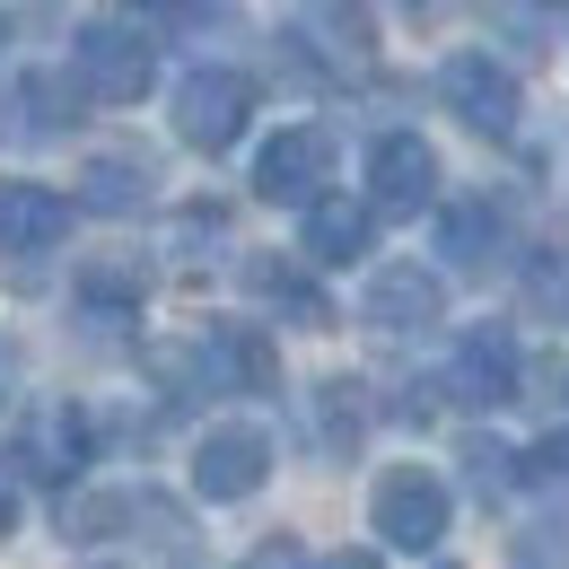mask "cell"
Returning a JSON list of instances; mask_svg holds the SVG:
<instances>
[{"label": "cell", "mask_w": 569, "mask_h": 569, "mask_svg": "<svg viewBox=\"0 0 569 569\" xmlns=\"http://www.w3.org/2000/svg\"><path fill=\"white\" fill-rule=\"evenodd\" d=\"M325 569H377V552H333Z\"/></svg>", "instance_id": "cell-25"}, {"label": "cell", "mask_w": 569, "mask_h": 569, "mask_svg": "<svg viewBox=\"0 0 569 569\" xmlns=\"http://www.w3.org/2000/svg\"><path fill=\"white\" fill-rule=\"evenodd\" d=\"M526 482H543V491H569V429H561V438H543V447L526 456Z\"/></svg>", "instance_id": "cell-20"}, {"label": "cell", "mask_w": 569, "mask_h": 569, "mask_svg": "<svg viewBox=\"0 0 569 569\" xmlns=\"http://www.w3.org/2000/svg\"><path fill=\"white\" fill-rule=\"evenodd\" d=\"M298 36L316 53H333L342 71H368V53H377V27H368L359 0H298Z\"/></svg>", "instance_id": "cell-14"}, {"label": "cell", "mask_w": 569, "mask_h": 569, "mask_svg": "<svg viewBox=\"0 0 569 569\" xmlns=\"http://www.w3.org/2000/svg\"><path fill=\"white\" fill-rule=\"evenodd\" d=\"M325 176H333V141H325L316 123L272 132L263 158H254V193H263V202H316V193H325Z\"/></svg>", "instance_id": "cell-7"}, {"label": "cell", "mask_w": 569, "mask_h": 569, "mask_svg": "<svg viewBox=\"0 0 569 569\" xmlns=\"http://www.w3.org/2000/svg\"><path fill=\"white\" fill-rule=\"evenodd\" d=\"M447 386H456V403H473V412H491L517 395V333L508 325H473L465 333V351L447 368Z\"/></svg>", "instance_id": "cell-9"}, {"label": "cell", "mask_w": 569, "mask_h": 569, "mask_svg": "<svg viewBox=\"0 0 569 569\" xmlns=\"http://www.w3.org/2000/svg\"><path fill=\"white\" fill-rule=\"evenodd\" d=\"M438 202V149L421 132H386L368 149V211L377 219H421Z\"/></svg>", "instance_id": "cell-4"}, {"label": "cell", "mask_w": 569, "mask_h": 569, "mask_svg": "<svg viewBox=\"0 0 569 569\" xmlns=\"http://www.w3.org/2000/svg\"><path fill=\"white\" fill-rule=\"evenodd\" d=\"M9 395H18V342L0 333V403H9Z\"/></svg>", "instance_id": "cell-24"}, {"label": "cell", "mask_w": 569, "mask_h": 569, "mask_svg": "<svg viewBox=\"0 0 569 569\" xmlns=\"http://www.w3.org/2000/svg\"><path fill=\"white\" fill-rule=\"evenodd\" d=\"M123 9H149V0H123Z\"/></svg>", "instance_id": "cell-27"}, {"label": "cell", "mask_w": 569, "mask_h": 569, "mask_svg": "<svg viewBox=\"0 0 569 569\" xmlns=\"http://www.w3.org/2000/svg\"><path fill=\"white\" fill-rule=\"evenodd\" d=\"M18 465H27L36 482H71L79 465H88V412H71V403L27 412V429H18Z\"/></svg>", "instance_id": "cell-11"}, {"label": "cell", "mask_w": 569, "mask_h": 569, "mask_svg": "<svg viewBox=\"0 0 569 569\" xmlns=\"http://www.w3.org/2000/svg\"><path fill=\"white\" fill-rule=\"evenodd\" d=\"M9 526H18V456L0 465V535H9Z\"/></svg>", "instance_id": "cell-23"}, {"label": "cell", "mask_w": 569, "mask_h": 569, "mask_svg": "<svg viewBox=\"0 0 569 569\" xmlns=\"http://www.w3.org/2000/svg\"><path fill=\"white\" fill-rule=\"evenodd\" d=\"M193 359H202V377L228 386V395H263V386H272V342H263L254 325H211Z\"/></svg>", "instance_id": "cell-12"}, {"label": "cell", "mask_w": 569, "mask_h": 569, "mask_svg": "<svg viewBox=\"0 0 569 569\" xmlns=\"http://www.w3.org/2000/svg\"><path fill=\"white\" fill-rule=\"evenodd\" d=\"M0 44H9V18H0Z\"/></svg>", "instance_id": "cell-26"}, {"label": "cell", "mask_w": 569, "mask_h": 569, "mask_svg": "<svg viewBox=\"0 0 569 569\" xmlns=\"http://www.w3.org/2000/svg\"><path fill=\"white\" fill-rule=\"evenodd\" d=\"M438 97H447L482 141H508V132H517V79L499 71L491 53H447V62H438Z\"/></svg>", "instance_id": "cell-6"}, {"label": "cell", "mask_w": 569, "mask_h": 569, "mask_svg": "<svg viewBox=\"0 0 569 569\" xmlns=\"http://www.w3.org/2000/svg\"><path fill=\"white\" fill-rule=\"evenodd\" d=\"M359 307H368V325H377V333H421V325H438L447 289H438L429 263H377Z\"/></svg>", "instance_id": "cell-8"}, {"label": "cell", "mask_w": 569, "mask_h": 569, "mask_svg": "<svg viewBox=\"0 0 569 569\" xmlns=\"http://www.w3.org/2000/svg\"><path fill=\"white\" fill-rule=\"evenodd\" d=\"M246 569H316V561H307V543H298V535H263V543L246 552Z\"/></svg>", "instance_id": "cell-22"}, {"label": "cell", "mask_w": 569, "mask_h": 569, "mask_svg": "<svg viewBox=\"0 0 569 569\" xmlns=\"http://www.w3.org/2000/svg\"><path fill=\"white\" fill-rule=\"evenodd\" d=\"M71 71L97 106H141L149 79H158V53H149V36H132V27H79Z\"/></svg>", "instance_id": "cell-2"}, {"label": "cell", "mask_w": 569, "mask_h": 569, "mask_svg": "<svg viewBox=\"0 0 569 569\" xmlns=\"http://www.w3.org/2000/svg\"><path fill=\"white\" fill-rule=\"evenodd\" d=\"M246 281L263 289V298L281 307L289 325H333V307H325V289H316V281H298V272H289V263H272V254H254V263H246Z\"/></svg>", "instance_id": "cell-16"}, {"label": "cell", "mask_w": 569, "mask_h": 569, "mask_svg": "<svg viewBox=\"0 0 569 569\" xmlns=\"http://www.w3.org/2000/svg\"><path fill=\"white\" fill-rule=\"evenodd\" d=\"M88 211H106V219L149 211V176L132 158H88Z\"/></svg>", "instance_id": "cell-17"}, {"label": "cell", "mask_w": 569, "mask_h": 569, "mask_svg": "<svg viewBox=\"0 0 569 569\" xmlns=\"http://www.w3.org/2000/svg\"><path fill=\"white\" fill-rule=\"evenodd\" d=\"M438 254H447L456 272H482L499 254V211L491 202H447V211H438Z\"/></svg>", "instance_id": "cell-15"}, {"label": "cell", "mask_w": 569, "mask_h": 569, "mask_svg": "<svg viewBox=\"0 0 569 569\" xmlns=\"http://www.w3.org/2000/svg\"><path fill=\"white\" fill-rule=\"evenodd\" d=\"M263 482H272V438L254 421L202 429V447H193V491L202 499H254Z\"/></svg>", "instance_id": "cell-5"}, {"label": "cell", "mask_w": 569, "mask_h": 569, "mask_svg": "<svg viewBox=\"0 0 569 569\" xmlns=\"http://www.w3.org/2000/svg\"><path fill=\"white\" fill-rule=\"evenodd\" d=\"M465 465H473V491H482V499H499V491H508V447L473 438V447H465Z\"/></svg>", "instance_id": "cell-21"}, {"label": "cell", "mask_w": 569, "mask_h": 569, "mask_svg": "<svg viewBox=\"0 0 569 569\" xmlns=\"http://www.w3.org/2000/svg\"><path fill=\"white\" fill-rule=\"evenodd\" d=\"M254 114V79L246 71H184L176 79V141L184 149H228Z\"/></svg>", "instance_id": "cell-3"}, {"label": "cell", "mask_w": 569, "mask_h": 569, "mask_svg": "<svg viewBox=\"0 0 569 569\" xmlns=\"http://www.w3.org/2000/svg\"><path fill=\"white\" fill-rule=\"evenodd\" d=\"M447 482L429 473V465H395L377 499H368V517H377V535L395 543V552H438V535H447Z\"/></svg>", "instance_id": "cell-1"}, {"label": "cell", "mask_w": 569, "mask_h": 569, "mask_svg": "<svg viewBox=\"0 0 569 569\" xmlns=\"http://www.w3.org/2000/svg\"><path fill=\"white\" fill-rule=\"evenodd\" d=\"M71 202L53 184H0V254H53L71 237Z\"/></svg>", "instance_id": "cell-10"}, {"label": "cell", "mask_w": 569, "mask_h": 569, "mask_svg": "<svg viewBox=\"0 0 569 569\" xmlns=\"http://www.w3.org/2000/svg\"><path fill=\"white\" fill-rule=\"evenodd\" d=\"M377 237V211L351 202V193H316L307 202V263H359Z\"/></svg>", "instance_id": "cell-13"}, {"label": "cell", "mask_w": 569, "mask_h": 569, "mask_svg": "<svg viewBox=\"0 0 569 569\" xmlns=\"http://www.w3.org/2000/svg\"><path fill=\"white\" fill-rule=\"evenodd\" d=\"M359 421H368V395H359V386H316V447H325V456H351Z\"/></svg>", "instance_id": "cell-18"}, {"label": "cell", "mask_w": 569, "mask_h": 569, "mask_svg": "<svg viewBox=\"0 0 569 569\" xmlns=\"http://www.w3.org/2000/svg\"><path fill=\"white\" fill-rule=\"evenodd\" d=\"M114 526H123V499H71V508H62V535H71V543H106V535H114Z\"/></svg>", "instance_id": "cell-19"}]
</instances>
